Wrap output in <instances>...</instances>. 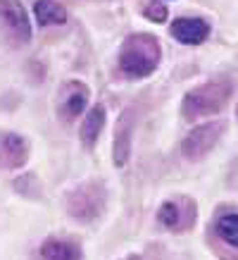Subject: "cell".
Instances as JSON below:
<instances>
[{"label": "cell", "mask_w": 238, "mask_h": 260, "mask_svg": "<svg viewBox=\"0 0 238 260\" xmlns=\"http://www.w3.org/2000/svg\"><path fill=\"white\" fill-rule=\"evenodd\" d=\"M160 62V43L148 34H134L124 41L119 53V70L124 77L141 79L148 77Z\"/></svg>", "instance_id": "6da1fadb"}, {"label": "cell", "mask_w": 238, "mask_h": 260, "mask_svg": "<svg viewBox=\"0 0 238 260\" xmlns=\"http://www.w3.org/2000/svg\"><path fill=\"white\" fill-rule=\"evenodd\" d=\"M231 98V84L226 79H214L205 86L193 88L183 98V115L188 119H198L203 115L219 112Z\"/></svg>", "instance_id": "7a4b0ae2"}, {"label": "cell", "mask_w": 238, "mask_h": 260, "mask_svg": "<svg viewBox=\"0 0 238 260\" xmlns=\"http://www.w3.org/2000/svg\"><path fill=\"white\" fill-rule=\"evenodd\" d=\"M224 134V122H210V124H200L183 139V155L188 160H200L205 153L214 148V143L219 141Z\"/></svg>", "instance_id": "3957f363"}, {"label": "cell", "mask_w": 238, "mask_h": 260, "mask_svg": "<svg viewBox=\"0 0 238 260\" xmlns=\"http://www.w3.org/2000/svg\"><path fill=\"white\" fill-rule=\"evenodd\" d=\"M105 201V191L100 184H86L69 198V213L79 220H91L100 213Z\"/></svg>", "instance_id": "277c9868"}, {"label": "cell", "mask_w": 238, "mask_h": 260, "mask_svg": "<svg viewBox=\"0 0 238 260\" xmlns=\"http://www.w3.org/2000/svg\"><path fill=\"white\" fill-rule=\"evenodd\" d=\"M0 22L15 36V41L26 43L31 39V22L19 0H0Z\"/></svg>", "instance_id": "5b68a950"}, {"label": "cell", "mask_w": 238, "mask_h": 260, "mask_svg": "<svg viewBox=\"0 0 238 260\" xmlns=\"http://www.w3.org/2000/svg\"><path fill=\"white\" fill-rule=\"evenodd\" d=\"M29 158V143L19 134H0V167L15 170L22 167Z\"/></svg>", "instance_id": "8992f818"}, {"label": "cell", "mask_w": 238, "mask_h": 260, "mask_svg": "<svg viewBox=\"0 0 238 260\" xmlns=\"http://www.w3.org/2000/svg\"><path fill=\"white\" fill-rule=\"evenodd\" d=\"M172 36L186 46H198L210 36V26H207V22L195 19V17H181L172 24Z\"/></svg>", "instance_id": "52a82bcc"}, {"label": "cell", "mask_w": 238, "mask_h": 260, "mask_svg": "<svg viewBox=\"0 0 238 260\" xmlns=\"http://www.w3.org/2000/svg\"><path fill=\"white\" fill-rule=\"evenodd\" d=\"M86 101H88V93H86V88H84V84H79V81L71 84V91L60 103V117L64 122H71L74 117H79L81 112H84V108H86Z\"/></svg>", "instance_id": "ba28073f"}, {"label": "cell", "mask_w": 238, "mask_h": 260, "mask_svg": "<svg viewBox=\"0 0 238 260\" xmlns=\"http://www.w3.org/2000/svg\"><path fill=\"white\" fill-rule=\"evenodd\" d=\"M131 115L124 112L114 132V165L124 167L129 160V146H131Z\"/></svg>", "instance_id": "9c48e42d"}, {"label": "cell", "mask_w": 238, "mask_h": 260, "mask_svg": "<svg viewBox=\"0 0 238 260\" xmlns=\"http://www.w3.org/2000/svg\"><path fill=\"white\" fill-rule=\"evenodd\" d=\"M103 124H105V108L95 105L93 110L88 112V117L84 119V124H81V141L86 146H93L98 134L103 132Z\"/></svg>", "instance_id": "30bf717a"}, {"label": "cell", "mask_w": 238, "mask_h": 260, "mask_svg": "<svg viewBox=\"0 0 238 260\" xmlns=\"http://www.w3.org/2000/svg\"><path fill=\"white\" fill-rule=\"evenodd\" d=\"M46 260H79V248L69 241H60V239H50L41 248Z\"/></svg>", "instance_id": "8fae6325"}, {"label": "cell", "mask_w": 238, "mask_h": 260, "mask_svg": "<svg viewBox=\"0 0 238 260\" xmlns=\"http://www.w3.org/2000/svg\"><path fill=\"white\" fill-rule=\"evenodd\" d=\"M33 12H36L38 24H62V22H67V10H64L60 3H55V0H38L36 8H33Z\"/></svg>", "instance_id": "7c38bea8"}, {"label": "cell", "mask_w": 238, "mask_h": 260, "mask_svg": "<svg viewBox=\"0 0 238 260\" xmlns=\"http://www.w3.org/2000/svg\"><path fill=\"white\" fill-rule=\"evenodd\" d=\"M217 234H219L226 244L238 248V215L231 213V215L219 217V222H217Z\"/></svg>", "instance_id": "4fadbf2b"}, {"label": "cell", "mask_w": 238, "mask_h": 260, "mask_svg": "<svg viewBox=\"0 0 238 260\" xmlns=\"http://www.w3.org/2000/svg\"><path fill=\"white\" fill-rule=\"evenodd\" d=\"M157 220L169 229H179L181 227V210H179V205H176L174 201H167V203L160 208Z\"/></svg>", "instance_id": "5bb4252c"}, {"label": "cell", "mask_w": 238, "mask_h": 260, "mask_svg": "<svg viewBox=\"0 0 238 260\" xmlns=\"http://www.w3.org/2000/svg\"><path fill=\"white\" fill-rule=\"evenodd\" d=\"M145 17H148V19H152V22H165V19H167V8L162 5V3H157V0H155V3H150V5L145 8Z\"/></svg>", "instance_id": "9a60e30c"}]
</instances>
